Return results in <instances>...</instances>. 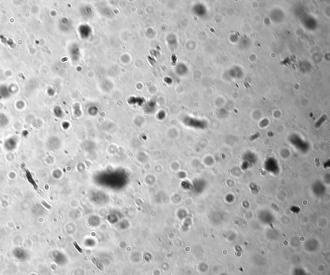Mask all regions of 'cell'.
<instances>
[{
	"mask_svg": "<svg viewBox=\"0 0 330 275\" xmlns=\"http://www.w3.org/2000/svg\"><path fill=\"white\" fill-rule=\"evenodd\" d=\"M25 176L27 177V180L29 181V183L34 186L36 190H38V186H37V184L36 183L35 181L34 180V179L32 178V174H30V172H29V170H27V169H25Z\"/></svg>",
	"mask_w": 330,
	"mask_h": 275,
	"instance_id": "2",
	"label": "cell"
},
{
	"mask_svg": "<svg viewBox=\"0 0 330 275\" xmlns=\"http://www.w3.org/2000/svg\"><path fill=\"white\" fill-rule=\"evenodd\" d=\"M92 261L94 264H95V266H97L98 268L99 269H103V266L100 263H99V262H98V260L95 259V258H92Z\"/></svg>",
	"mask_w": 330,
	"mask_h": 275,
	"instance_id": "3",
	"label": "cell"
},
{
	"mask_svg": "<svg viewBox=\"0 0 330 275\" xmlns=\"http://www.w3.org/2000/svg\"><path fill=\"white\" fill-rule=\"evenodd\" d=\"M16 146L17 142L14 138H10L5 143V148L7 149V151H14L16 148Z\"/></svg>",
	"mask_w": 330,
	"mask_h": 275,
	"instance_id": "1",
	"label": "cell"
},
{
	"mask_svg": "<svg viewBox=\"0 0 330 275\" xmlns=\"http://www.w3.org/2000/svg\"><path fill=\"white\" fill-rule=\"evenodd\" d=\"M74 246L76 247V249H78V251L79 252L81 253L83 252L82 249H81V247H80V246H79V245L77 244V243H76V242H74Z\"/></svg>",
	"mask_w": 330,
	"mask_h": 275,
	"instance_id": "4",
	"label": "cell"
}]
</instances>
